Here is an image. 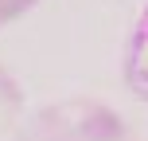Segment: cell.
<instances>
[{"label": "cell", "mask_w": 148, "mask_h": 141, "mask_svg": "<svg viewBox=\"0 0 148 141\" xmlns=\"http://www.w3.org/2000/svg\"><path fill=\"white\" fill-rule=\"evenodd\" d=\"M136 67H140V78H148V20L140 31V55H136Z\"/></svg>", "instance_id": "1"}]
</instances>
